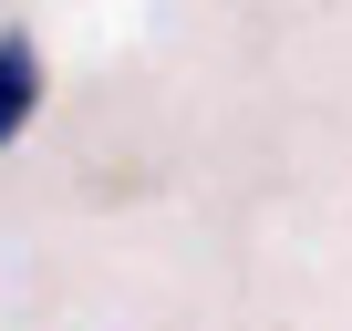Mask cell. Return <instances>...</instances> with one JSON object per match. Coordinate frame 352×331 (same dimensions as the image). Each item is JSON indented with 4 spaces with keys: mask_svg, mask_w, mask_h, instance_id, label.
Masks as SVG:
<instances>
[{
    "mask_svg": "<svg viewBox=\"0 0 352 331\" xmlns=\"http://www.w3.org/2000/svg\"><path fill=\"white\" fill-rule=\"evenodd\" d=\"M32 104H42V52H32L21 32H0V145H21Z\"/></svg>",
    "mask_w": 352,
    "mask_h": 331,
    "instance_id": "obj_1",
    "label": "cell"
}]
</instances>
